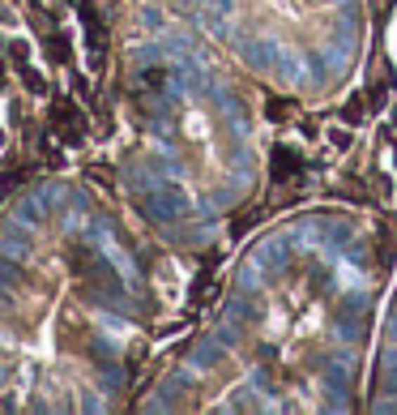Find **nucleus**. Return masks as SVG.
<instances>
[{
    "label": "nucleus",
    "mask_w": 397,
    "mask_h": 415,
    "mask_svg": "<svg viewBox=\"0 0 397 415\" xmlns=\"http://www.w3.org/2000/svg\"><path fill=\"white\" fill-rule=\"evenodd\" d=\"M380 266L359 219L304 215L256 240L209 330L154 385L162 411H342L359 390Z\"/></svg>",
    "instance_id": "1"
},
{
    "label": "nucleus",
    "mask_w": 397,
    "mask_h": 415,
    "mask_svg": "<svg viewBox=\"0 0 397 415\" xmlns=\"http://www.w3.org/2000/svg\"><path fill=\"white\" fill-rule=\"evenodd\" d=\"M158 308L150 262L103 205L56 193L0 236V402L107 407Z\"/></svg>",
    "instance_id": "2"
},
{
    "label": "nucleus",
    "mask_w": 397,
    "mask_h": 415,
    "mask_svg": "<svg viewBox=\"0 0 397 415\" xmlns=\"http://www.w3.org/2000/svg\"><path fill=\"white\" fill-rule=\"evenodd\" d=\"M124 133V189L145 223L180 244L205 240L252 189L261 146L248 94L180 30L133 47Z\"/></svg>",
    "instance_id": "3"
},
{
    "label": "nucleus",
    "mask_w": 397,
    "mask_h": 415,
    "mask_svg": "<svg viewBox=\"0 0 397 415\" xmlns=\"http://www.w3.org/2000/svg\"><path fill=\"white\" fill-rule=\"evenodd\" d=\"M231 56L287 90H333L355 65V0H171Z\"/></svg>",
    "instance_id": "4"
},
{
    "label": "nucleus",
    "mask_w": 397,
    "mask_h": 415,
    "mask_svg": "<svg viewBox=\"0 0 397 415\" xmlns=\"http://www.w3.org/2000/svg\"><path fill=\"white\" fill-rule=\"evenodd\" d=\"M372 407L376 411H397V291L380 326V347H376V369H372Z\"/></svg>",
    "instance_id": "5"
}]
</instances>
